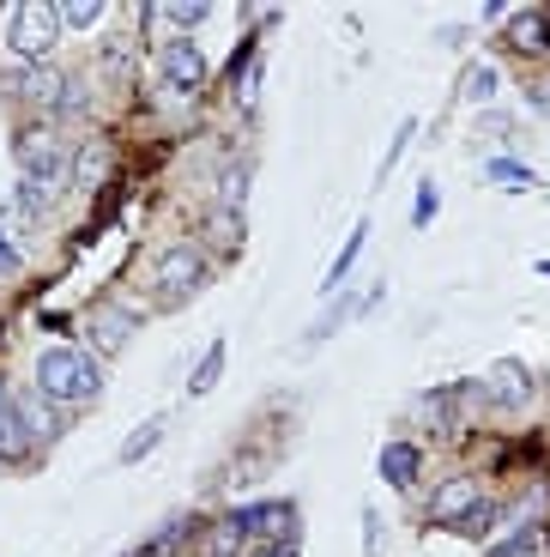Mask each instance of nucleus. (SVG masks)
Wrapping results in <instances>:
<instances>
[{
    "label": "nucleus",
    "instance_id": "f257e3e1",
    "mask_svg": "<svg viewBox=\"0 0 550 557\" xmlns=\"http://www.w3.org/2000/svg\"><path fill=\"white\" fill-rule=\"evenodd\" d=\"M37 394H49V400H61V406H91L97 394H103V370H97V358L79 346H49L37 358Z\"/></svg>",
    "mask_w": 550,
    "mask_h": 557
},
{
    "label": "nucleus",
    "instance_id": "f03ea898",
    "mask_svg": "<svg viewBox=\"0 0 550 557\" xmlns=\"http://www.w3.org/2000/svg\"><path fill=\"white\" fill-rule=\"evenodd\" d=\"M424 521L429 528H454V533H466V540H484L490 521H496V503L484 497L472 479H448V485L424 503Z\"/></svg>",
    "mask_w": 550,
    "mask_h": 557
},
{
    "label": "nucleus",
    "instance_id": "7ed1b4c3",
    "mask_svg": "<svg viewBox=\"0 0 550 557\" xmlns=\"http://www.w3.org/2000/svg\"><path fill=\"white\" fill-rule=\"evenodd\" d=\"M207 278H212V255L200 249V243H170V249L152 261V292L170 297V304L193 297Z\"/></svg>",
    "mask_w": 550,
    "mask_h": 557
},
{
    "label": "nucleus",
    "instance_id": "20e7f679",
    "mask_svg": "<svg viewBox=\"0 0 550 557\" xmlns=\"http://www.w3.org/2000/svg\"><path fill=\"white\" fill-rule=\"evenodd\" d=\"M55 37H61V13L49 0H25V7L7 13V42H13L18 61H42L55 49Z\"/></svg>",
    "mask_w": 550,
    "mask_h": 557
},
{
    "label": "nucleus",
    "instance_id": "39448f33",
    "mask_svg": "<svg viewBox=\"0 0 550 557\" xmlns=\"http://www.w3.org/2000/svg\"><path fill=\"white\" fill-rule=\"evenodd\" d=\"M18 152H25V158H18V164H25V188H37V200H42V195H55L61 182H67V152H61L49 134L25 139Z\"/></svg>",
    "mask_w": 550,
    "mask_h": 557
},
{
    "label": "nucleus",
    "instance_id": "423d86ee",
    "mask_svg": "<svg viewBox=\"0 0 550 557\" xmlns=\"http://www.w3.org/2000/svg\"><path fill=\"white\" fill-rule=\"evenodd\" d=\"M484 400L502 406V412H521V406L533 400V370H526L521 358H496L490 376H484Z\"/></svg>",
    "mask_w": 550,
    "mask_h": 557
},
{
    "label": "nucleus",
    "instance_id": "0eeeda50",
    "mask_svg": "<svg viewBox=\"0 0 550 557\" xmlns=\"http://www.w3.org/2000/svg\"><path fill=\"white\" fill-rule=\"evenodd\" d=\"M18 85H25V98L37 103V110H49V115H67V98H73V73L49 67V61H30V67L18 73Z\"/></svg>",
    "mask_w": 550,
    "mask_h": 557
},
{
    "label": "nucleus",
    "instance_id": "6e6552de",
    "mask_svg": "<svg viewBox=\"0 0 550 557\" xmlns=\"http://www.w3.org/2000/svg\"><path fill=\"white\" fill-rule=\"evenodd\" d=\"M158 73H164L170 91H200L207 85V55L193 42H170L164 55H158Z\"/></svg>",
    "mask_w": 550,
    "mask_h": 557
},
{
    "label": "nucleus",
    "instance_id": "1a4fd4ad",
    "mask_svg": "<svg viewBox=\"0 0 550 557\" xmlns=\"http://www.w3.org/2000/svg\"><path fill=\"white\" fill-rule=\"evenodd\" d=\"M417 473H424V448L417 443H387L382 448V479L393 491H417Z\"/></svg>",
    "mask_w": 550,
    "mask_h": 557
},
{
    "label": "nucleus",
    "instance_id": "9d476101",
    "mask_svg": "<svg viewBox=\"0 0 550 557\" xmlns=\"http://www.w3.org/2000/svg\"><path fill=\"white\" fill-rule=\"evenodd\" d=\"M18 424H25V436H37V443H55L61 436V412L49 406V394L37 400V388L18 394Z\"/></svg>",
    "mask_w": 550,
    "mask_h": 557
},
{
    "label": "nucleus",
    "instance_id": "9b49d317",
    "mask_svg": "<svg viewBox=\"0 0 550 557\" xmlns=\"http://www.w3.org/2000/svg\"><path fill=\"white\" fill-rule=\"evenodd\" d=\"M164 431H170V418H164V412L146 418L139 431H127V443H122V455H115V460H122V467H139V460H146L158 443H164Z\"/></svg>",
    "mask_w": 550,
    "mask_h": 557
},
{
    "label": "nucleus",
    "instance_id": "f8f14e48",
    "mask_svg": "<svg viewBox=\"0 0 550 557\" xmlns=\"http://www.w3.org/2000/svg\"><path fill=\"white\" fill-rule=\"evenodd\" d=\"M224 358H230V346H224V339H212V346L200 351V363H193V376H188V394H193V400L218 388V376H224Z\"/></svg>",
    "mask_w": 550,
    "mask_h": 557
},
{
    "label": "nucleus",
    "instance_id": "ddd939ff",
    "mask_svg": "<svg viewBox=\"0 0 550 557\" xmlns=\"http://www.w3.org/2000/svg\"><path fill=\"white\" fill-rule=\"evenodd\" d=\"M25 424H18V400L7 394V382H0V455L13 460V455H25Z\"/></svg>",
    "mask_w": 550,
    "mask_h": 557
},
{
    "label": "nucleus",
    "instance_id": "4468645a",
    "mask_svg": "<svg viewBox=\"0 0 550 557\" xmlns=\"http://www.w3.org/2000/svg\"><path fill=\"white\" fill-rule=\"evenodd\" d=\"M363 304H375V297H339V304H333L327 309V315H315V321H309V346H315V339H327V334H339V327H345V321H351V315H358V309Z\"/></svg>",
    "mask_w": 550,
    "mask_h": 557
},
{
    "label": "nucleus",
    "instance_id": "2eb2a0df",
    "mask_svg": "<svg viewBox=\"0 0 550 557\" xmlns=\"http://www.w3.org/2000/svg\"><path fill=\"white\" fill-rule=\"evenodd\" d=\"M55 13H61V30H91L110 7H103V0H61Z\"/></svg>",
    "mask_w": 550,
    "mask_h": 557
},
{
    "label": "nucleus",
    "instance_id": "dca6fc26",
    "mask_svg": "<svg viewBox=\"0 0 550 557\" xmlns=\"http://www.w3.org/2000/svg\"><path fill=\"white\" fill-rule=\"evenodd\" d=\"M152 13H164L170 30H193V25H207L212 18V7L207 0H182V7H152Z\"/></svg>",
    "mask_w": 550,
    "mask_h": 557
},
{
    "label": "nucleus",
    "instance_id": "f3484780",
    "mask_svg": "<svg viewBox=\"0 0 550 557\" xmlns=\"http://www.w3.org/2000/svg\"><path fill=\"white\" fill-rule=\"evenodd\" d=\"M363 237H370V224H351V237H345V249L333 255V267H327V285H339V278L351 273V261L363 255Z\"/></svg>",
    "mask_w": 550,
    "mask_h": 557
},
{
    "label": "nucleus",
    "instance_id": "a211bd4d",
    "mask_svg": "<svg viewBox=\"0 0 550 557\" xmlns=\"http://www.w3.org/2000/svg\"><path fill=\"white\" fill-rule=\"evenodd\" d=\"M242 188H248V158H236L230 170H224V182H218V207H242Z\"/></svg>",
    "mask_w": 550,
    "mask_h": 557
},
{
    "label": "nucleus",
    "instance_id": "6ab92c4d",
    "mask_svg": "<svg viewBox=\"0 0 550 557\" xmlns=\"http://www.w3.org/2000/svg\"><path fill=\"white\" fill-rule=\"evenodd\" d=\"M412 134H417V122H399V127H393V146H387V158H382V170H375V182H387V176H393V164L405 158V146H412Z\"/></svg>",
    "mask_w": 550,
    "mask_h": 557
},
{
    "label": "nucleus",
    "instance_id": "aec40b11",
    "mask_svg": "<svg viewBox=\"0 0 550 557\" xmlns=\"http://www.w3.org/2000/svg\"><path fill=\"white\" fill-rule=\"evenodd\" d=\"M490 182H509V188H533V170L526 164H514V158H490Z\"/></svg>",
    "mask_w": 550,
    "mask_h": 557
},
{
    "label": "nucleus",
    "instance_id": "412c9836",
    "mask_svg": "<svg viewBox=\"0 0 550 557\" xmlns=\"http://www.w3.org/2000/svg\"><path fill=\"white\" fill-rule=\"evenodd\" d=\"M436 212H441V207H436V182L424 176V182H417V207H412V224L424 231V224H436Z\"/></svg>",
    "mask_w": 550,
    "mask_h": 557
},
{
    "label": "nucleus",
    "instance_id": "4be33fe9",
    "mask_svg": "<svg viewBox=\"0 0 550 557\" xmlns=\"http://www.w3.org/2000/svg\"><path fill=\"white\" fill-rule=\"evenodd\" d=\"M538 545H545V533L526 528V533H514V540L502 545V552H490V557H538Z\"/></svg>",
    "mask_w": 550,
    "mask_h": 557
},
{
    "label": "nucleus",
    "instance_id": "5701e85b",
    "mask_svg": "<svg viewBox=\"0 0 550 557\" xmlns=\"http://www.w3.org/2000/svg\"><path fill=\"white\" fill-rule=\"evenodd\" d=\"M122 334H127V321H122V315H97V346H103V351L122 346Z\"/></svg>",
    "mask_w": 550,
    "mask_h": 557
},
{
    "label": "nucleus",
    "instance_id": "b1692460",
    "mask_svg": "<svg viewBox=\"0 0 550 557\" xmlns=\"http://www.w3.org/2000/svg\"><path fill=\"white\" fill-rule=\"evenodd\" d=\"M490 91H496V73H490V67H478V73L466 79V98H472V103H490Z\"/></svg>",
    "mask_w": 550,
    "mask_h": 557
},
{
    "label": "nucleus",
    "instance_id": "393cba45",
    "mask_svg": "<svg viewBox=\"0 0 550 557\" xmlns=\"http://www.w3.org/2000/svg\"><path fill=\"white\" fill-rule=\"evenodd\" d=\"M382 533H387V528H382V516H375V509H363V540H370V557L382 552Z\"/></svg>",
    "mask_w": 550,
    "mask_h": 557
},
{
    "label": "nucleus",
    "instance_id": "a878e982",
    "mask_svg": "<svg viewBox=\"0 0 550 557\" xmlns=\"http://www.w3.org/2000/svg\"><path fill=\"white\" fill-rule=\"evenodd\" d=\"M526 98H533V103H538V110H545V115H550V79H538V85H526Z\"/></svg>",
    "mask_w": 550,
    "mask_h": 557
},
{
    "label": "nucleus",
    "instance_id": "bb28decb",
    "mask_svg": "<svg viewBox=\"0 0 550 557\" xmlns=\"http://www.w3.org/2000/svg\"><path fill=\"white\" fill-rule=\"evenodd\" d=\"M13 267H18V255L7 249V243H0V273H13Z\"/></svg>",
    "mask_w": 550,
    "mask_h": 557
},
{
    "label": "nucleus",
    "instance_id": "cd10ccee",
    "mask_svg": "<svg viewBox=\"0 0 550 557\" xmlns=\"http://www.w3.org/2000/svg\"><path fill=\"white\" fill-rule=\"evenodd\" d=\"M266 557H278V552H266Z\"/></svg>",
    "mask_w": 550,
    "mask_h": 557
}]
</instances>
